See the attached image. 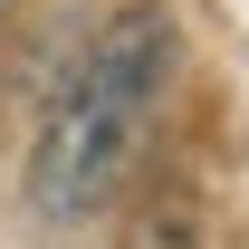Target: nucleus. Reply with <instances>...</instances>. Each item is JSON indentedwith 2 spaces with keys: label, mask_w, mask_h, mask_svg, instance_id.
I'll use <instances>...</instances> for the list:
<instances>
[{
  "label": "nucleus",
  "mask_w": 249,
  "mask_h": 249,
  "mask_svg": "<svg viewBox=\"0 0 249 249\" xmlns=\"http://www.w3.org/2000/svg\"><path fill=\"white\" fill-rule=\"evenodd\" d=\"M163 87H173V19H163L154 0H144V10H115V19L96 29V48L77 58L67 96L48 106V124H38L29 201H38L48 220L106 211V201L134 182L144 144H154Z\"/></svg>",
  "instance_id": "obj_1"
},
{
  "label": "nucleus",
  "mask_w": 249,
  "mask_h": 249,
  "mask_svg": "<svg viewBox=\"0 0 249 249\" xmlns=\"http://www.w3.org/2000/svg\"><path fill=\"white\" fill-rule=\"evenodd\" d=\"M0 10H10V0H0Z\"/></svg>",
  "instance_id": "obj_2"
}]
</instances>
